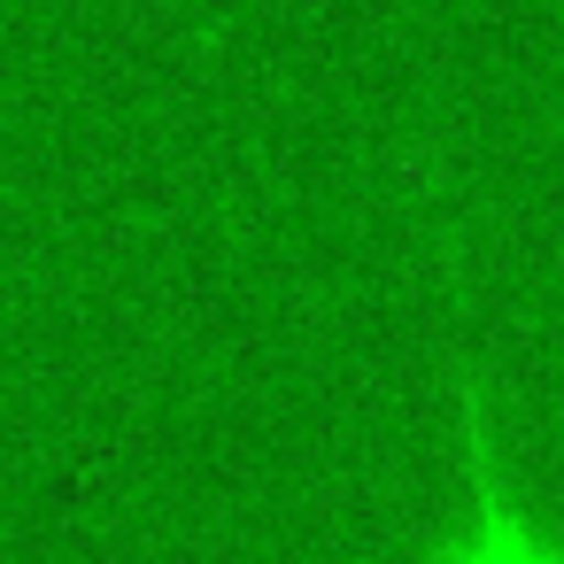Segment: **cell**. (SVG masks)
<instances>
[{
	"label": "cell",
	"instance_id": "obj_1",
	"mask_svg": "<svg viewBox=\"0 0 564 564\" xmlns=\"http://www.w3.org/2000/svg\"><path fill=\"white\" fill-rule=\"evenodd\" d=\"M464 433H471V525L456 541H441L425 564H564V533L541 525L502 464H495V433H487V410H479V379H464Z\"/></svg>",
	"mask_w": 564,
	"mask_h": 564
}]
</instances>
